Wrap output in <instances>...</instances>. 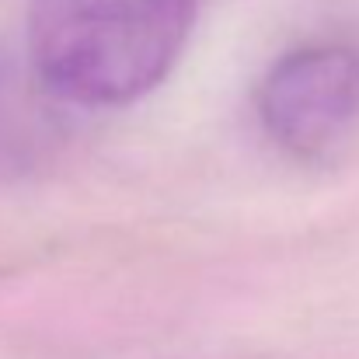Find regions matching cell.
Returning <instances> with one entry per match:
<instances>
[{"mask_svg": "<svg viewBox=\"0 0 359 359\" xmlns=\"http://www.w3.org/2000/svg\"><path fill=\"white\" fill-rule=\"evenodd\" d=\"M199 0H28L25 56L74 109H119L175 70Z\"/></svg>", "mask_w": 359, "mask_h": 359, "instance_id": "1", "label": "cell"}, {"mask_svg": "<svg viewBox=\"0 0 359 359\" xmlns=\"http://www.w3.org/2000/svg\"><path fill=\"white\" fill-rule=\"evenodd\" d=\"M262 133L297 161L332 154L359 122V46L304 42L286 49L255 88Z\"/></svg>", "mask_w": 359, "mask_h": 359, "instance_id": "2", "label": "cell"}, {"mask_svg": "<svg viewBox=\"0 0 359 359\" xmlns=\"http://www.w3.org/2000/svg\"><path fill=\"white\" fill-rule=\"evenodd\" d=\"M70 109L28 56L0 53V192L39 175L67 147Z\"/></svg>", "mask_w": 359, "mask_h": 359, "instance_id": "3", "label": "cell"}]
</instances>
